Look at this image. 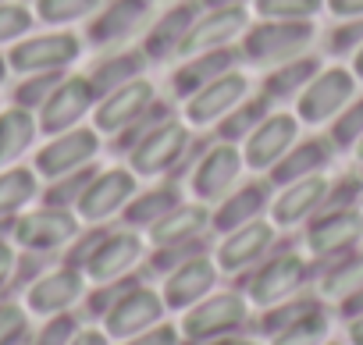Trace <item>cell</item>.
<instances>
[{
    "label": "cell",
    "instance_id": "1",
    "mask_svg": "<svg viewBox=\"0 0 363 345\" xmlns=\"http://www.w3.org/2000/svg\"><path fill=\"white\" fill-rule=\"evenodd\" d=\"M250 324V299L242 292H211L196 306L186 310L178 331L186 345H207L214 338L235 334Z\"/></svg>",
    "mask_w": 363,
    "mask_h": 345
},
{
    "label": "cell",
    "instance_id": "2",
    "mask_svg": "<svg viewBox=\"0 0 363 345\" xmlns=\"http://www.w3.org/2000/svg\"><path fill=\"white\" fill-rule=\"evenodd\" d=\"M306 281H310V264H306V256L285 249V253L264 256V260L257 264V271H253V274L246 278V285H242V295H246L253 306L267 310V306H278V302H285V299H296Z\"/></svg>",
    "mask_w": 363,
    "mask_h": 345
},
{
    "label": "cell",
    "instance_id": "3",
    "mask_svg": "<svg viewBox=\"0 0 363 345\" xmlns=\"http://www.w3.org/2000/svg\"><path fill=\"white\" fill-rule=\"evenodd\" d=\"M310 43H313V26L310 22L260 18L257 26H250L242 33L239 54L250 64H281V61H292V57L306 54Z\"/></svg>",
    "mask_w": 363,
    "mask_h": 345
},
{
    "label": "cell",
    "instance_id": "4",
    "mask_svg": "<svg viewBox=\"0 0 363 345\" xmlns=\"http://www.w3.org/2000/svg\"><path fill=\"white\" fill-rule=\"evenodd\" d=\"M189 139H193V128L186 121L167 118L128 149V167L135 171V179L139 175L143 179L164 175V171H171L182 157L189 153Z\"/></svg>",
    "mask_w": 363,
    "mask_h": 345
},
{
    "label": "cell",
    "instance_id": "5",
    "mask_svg": "<svg viewBox=\"0 0 363 345\" xmlns=\"http://www.w3.org/2000/svg\"><path fill=\"white\" fill-rule=\"evenodd\" d=\"M356 96V75L352 68H320L310 86L296 96V118L306 125H324L331 121L349 100Z\"/></svg>",
    "mask_w": 363,
    "mask_h": 345
},
{
    "label": "cell",
    "instance_id": "6",
    "mask_svg": "<svg viewBox=\"0 0 363 345\" xmlns=\"http://www.w3.org/2000/svg\"><path fill=\"white\" fill-rule=\"evenodd\" d=\"M363 242V210L345 207V210H320V217L306 228V253L313 260H338Z\"/></svg>",
    "mask_w": 363,
    "mask_h": 345
},
{
    "label": "cell",
    "instance_id": "7",
    "mask_svg": "<svg viewBox=\"0 0 363 345\" xmlns=\"http://www.w3.org/2000/svg\"><path fill=\"white\" fill-rule=\"evenodd\" d=\"M100 153V132L96 128H68V132H57L40 153H36V171L54 182V179H65L79 167H89Z\"/></svg>",
    "mask_w": 363,
    "mask_h": 345
},
{
    "label": "cell",
    "instance_id": "8",
    "mask_svg": "<svg viewBox=\"0 0 363 345\" xmlns=\"http://www.w3.org/2000/svg\"><path fill=\"white\" fill-rule=\"evenodd\" d=\"M132 196H135V171L132 167H107V171H96L93 175V182L86 186V193L75 203V214L89 225H100V221L121 214Z\"/></svg>",
    "mask_w": 363,
    "mask_h": 345
},
{
    "label": "cell",
    "instance_id": "9",
    "mask_svg": "<svg viewBox=\"0 0 363 345\" xmlns=\"http://www.w3.org/2000/svg\"><path fill=\"white\" fill-rule=\"evenodd\" d=\"M242 167H246L242 149H239L235 142H221V139H218V142L196 160L193 175H189L196 200H200V203H218L221 196H228V193L235 189L239 175H242Z\"/></svg>",
    "mask_w": 363,
    "mask_h": 345
},
{
    "label": "cell",
    "instance_id": "10",
    "mask_svg": "<svg viewBox=\"0 0 363 345\" xmlns=\"http://www.w3.org/2000/svg\"><path fill=\"white\" fill-rule=\"evenodd\" d=\"M164 295L157 292V288H150V285H135V288H128L100 320H104V331L111 334V338H118V341H125V338H132V334H139V331H150L153 324H160L164 320Z\"/></svg>",
    "mask_w": 363,
    "mask_h": 345
},
{
    "label": "cell",
    "instance_id": "11",
    "mask_svg": "<svg viewBox=\"0 0 363 345\" xmlns=\"http://www.w3.org/2000/svg\"><path fill=\"white\" fill-rule=\"evenodd\" d=\"M96 89L89 86L86 75H65L57 82V89L47 96V103L40 107V128L47 135H57V132H68V128H79V121L96 107Z\"/></svg>",
    "mask_w": 363,
    "mask_h": 345
},
{
    "label": "cell",
    "instance_id": "12",
    "mask_svg": "<svg viewBox=\"0 0 363 345\" xmlns=\"http://www.w3.org/2000/svg\"><path fill=\"white\" fill-rule=\"evenodd\" d=\"M299 139V118L296 114H285V111H271L242 142V160L246 167L253 171H271L285 153L289 146H296Z\"/></svg>",
    "mask_w": 363,
    "mask_h": 345
},
{
    "label": "cell",
    "instance_id": "13",
    "mask_svg": "<svg viewBox=\"0 0 363 345\" xmlns=\"http://www.w3.org/2000/svg\"><path fill=\"white\" fill-rule=\"evenodd\" d=\"M274 242H278V228L271 221H264V217L250 221V225H242V228H235V232H228L221 239V246L214 253V264H218L221 274L250 271L274 249Z\"/></svg>",
    "mask_w": 363,
    "mask_h": 345
},
{
    "label": "cell",
    "instance_id": "14",
    "mask_svg": "<svg viewBox=\"0 0 363 345\" xmlns=\"http://www.w3.org/2000/svg\"><path fill=\"white\" fill-rule=\"evenodd\" d=\"M250 96V79L235 68L221 79H214L207 89L193 93L186 100V125L189 128H207V125H218L228 111H235L242 100Z\"/></svg>",
    "mask_w": 363,
    "mask_h": 345
},
{
    "label": "cell",
    "instance_id": "15",
    "mask_svg": "<svg viewBox=\"0 0 363 345\" xmlns=\"http://www.w3.org/2000/svg\"><path fill=\"white\" fill-rule=\"evenodd\" d=\"M203 15V4L200 0H182V4L167 8L153 26L150 33L143 36V54L150 61H171V57H182V47H186L196 18Z\"/></svg>",
    "mask_w": 363,
    "mask_h": 345
},
{
    "label": "cell",
    "instance_id": "16",
    "mask_svg": "<svg viewBox=\"0 0 363 345\" xmlns=\"http://www.w3.org/2000/svg\"><path fill=\"white\" fill-rule=\"evenodd\" d=\"M218 274L221 271H218V264H214L211 253L189 256L182 267H174L171 274H164V288H160L164 306L167 310H189V306H196L200 299H207L214 292Z\"/></svg>",
    "mask_w": 363,
    "mask_h": 345
},
{
    "label": "cell",
    "instance_id": "17",
    "mask_svg": "<svg viewBox=\"0 0 363 345\" xmlns=\"http://www.w3.org/2000/svg\"><path fill=\"white\" fill-rule=\"evenodd\" d=\"M153 103H157L153 82L135 79V82H128V86H121V89H114V93H107V96L96 100V118H93V125H96V132H104V135L114 139V135H121L135 118H143Z\"/></svg>",
    "mask_w": 363,
    "mask_h": 345
},
{
    "label": "cell",
    "instance_id": "18",
    "mask_svg": "<svg viewBox=\"0 0 363 345\" xmlns=\"http://www.w3.org/2000/svg\"><path fill=\"white\" fill-rule=\"evenodd\" d=\"M72 239H79V214L65 210V207H40L26 217H18L15 225V242L36 253L47 249H61Z\"/></svg>",
    "mask_w": 363,
    "mask_h": 345
},
{
    "label": "cell",
    "instance_id": "19",
    "mask_svg": "<svg viewBox=\"0 0 363 345\" xmlns=\"http://www.w3.org/2000/svg\"><path fill=\"white\" fill-rule=\"evenodd\" d=\"M143 253H146V246H143V239H139L132 228H125V232H107L104 242L96 246V253L86 260L82 274H86L89 281H96V285L128 278V274L139 267Z\"/></svg>",
    "mask_w": 363,
    "mask_h": 345
},
{
    "label": "cell",
    "instance_id": "20",
    "mask_svg": "<svg viewBox=\"0 0 363 345\" xmlns=\"http://www.w3.org/2000/svg\"><path fill=\"white\" fill-rule=\"evenodd\" d=\"M79 40L72 33H47V36H33L22 40L11 50V68L22 75H40V72H65L75 57H79Z\"/></svg>",
    "mask_w": 363,
    "mask_h": 345
},
{
    "label": "cell",
    "instance_id": "21",
    "mask_svg": "<svg viewBox=\"0 0 363 345\" xmlns=\"http://www.w3.org/2000/svg\"><path fill=\"white\" fill-rule=\"evenodd\" d=\"M86 281H89V278H86L79 267L65 264V267H57V271L43 274L40 281H33V288H29L26 302H29V310H33V313H40V317L68 313V310L86 295Z\"/></svg>",
    "mask_w": 363,
    "mask_h": 345
},
{
    "label": "cell",
    "instance_id": "22",
    "mask_svg": "<svg viewBox=\"0 0 363 345\" xmlns=\"http://www.w3.org/2000/svg\"><path fill=\"white\" fill-rule=\"evenodd\" d=\"M250 29V15L246 8H218V11H207L196 18L186 47H182V57H193V54H203V50H221V47H232L235 40H242V33Z\"/></svg>",
    "mask_w": 363,
    "mask_h": 345
},
{
    "label": "cell",
    "instance_id": "23",
    "mask_svg": "<svg viewBox=\"0 0 363 345\" xmlns=\"http://www.w3.org/2000/svg\"><path fill=\"white\" fill-rule=\"evenodd\" d=\"M150 8H153L150 0H107V4H100V11L89 22V40L96 47L125 43L128 36H135L146 26Z\"/></svg>",
    "mask_w": 363,
    "mask_h": 345
},
{
    "label": "cell",
    "instance_id": "24",
    "mask_svg": "<svg viewBox=\"0 0 363 345\" xmlns=\"http://www.w3.org/2000/svg\"><path fill=\"white\" fill-rule=\"evenodd\" d=\"M239 50L235 47H221V50H203V54H193V57H186L178 68H174V75H171V89H174V96L178 100H189L193 93H200V89H207L214 79H221V75H228V72H235L239 68Z\"/></svg>",
    "mask_w": 363,
    "mask_h": 345
},
{
    "label": "cell",
    "instance_id": "25",
    "mask_svg": "<svg viewBox=\"0 0 363 345\" xmlns=\"http://www.w3.org/2000/svg\"><path fill=\"white\" fill-rule=\"evenodd\" d=\"M264 210H271V189L267 182H242L235 186L228 196L218 200V207L211 210V228L228 235L250 221H260Z\"/></svg>",
    "mask_w": 363,
    "mask_h": 345
},
{
    "label": "cell",
    "instance_id": "26",
    "mask_svg": "<svg viewBox=\"0 0 363 345\" xmlns=\"http://www.w3.org/2000/svg\"><path fill=\"white\" fill-rule=\"evenodd\" d=\"M328 179L313 175V179H299L292 186H281L278 200H271V221L274 228H296L306 217H313L317 210H324L328 200Z\"/></svg>",
    "mask_w": 363,
    "mask_h": 345
},
{
    "label": "cell",
    "instance_id": "27",
    "mask_svg": "<svg viewBox=\"0 0 363 345\" xmlns=\"http://www.w3.org/2000/svg\"><path fill=\"white\" fill-rule=\"evenodd\" d=\"M335 157V142L328 135H310V139H296V146H289V153L271 167V186H292L299 179H313L331 164Z\"/></svg>",
    "mask_w": 363,
    "mask_h": 345
},
{
    "label": "cell",
    "instance_id": "28",
    "mask_svg": "<svg viewBox=\"0 0 363 345\" xmlns=\"http://www.w3.org/2000/svg\"><path fill=\"white\" fill-rule=\"evenodd\" d=\"M207 232H211V207L207 203H178L171 214H164L150 228V242H153V249L189 246V242H200Z\"/></svg>",
    "mask_w": 363,
    "mask_h": 345
},
{
    "label": "cell",
    "instance_id": "29",
    "mask_svg": "<svg viewBox=\"0 0 363 345\" xmlns=\"http://www.w3.org/2000/svg\"><path fill=\"white\" fill-rule=\"evenodd\" d=\"M146 64H150V57H146L143 50H121V54H114V57H104L86 79H89V86L96 89V96H107V93H114V89H121V86L143 79Z\"/></svg>",
    "mask_w": 363,
    "mask_h": 345
},
{
    "label": "cell",
    "instance_id": "30",
    "mask_svg": "<svg viewBox=\"0 0 363 345\" xmlns=\"http://www.w3.org/2000/svg\"><path fill=\"white\" fill-rule=\"evenodd\" d=\"M320 72V61L317 57H310V54H299V57H292V61H281V64H274L271 72H267V79H264V96H271V100H296L306 86H310V79Z\"/></svg>",
    "mask_w": 363,
    "mask_h": 345
},
{
    "label": "cell",
    "instance_id": "31",
    "mask_svg": "<svg viewBox=\"0 0 363 345\" xmlns=\"http://www.w3.org/2000/svg\"><path fill=\"white\" fill-rule=\"evenodd\" d=\"M182 203V196H178V189L167 182V186H153V189H146V193H135L132 200H128V207L121 210V221L132 228V232H139V228H153L164 214H171L174 207Z\"/></svg>",
    "mask_w": 363,
    "mask_h": 345
},
{
    "label": "cell",
    "instance_id": "32",
    "mask_svg": "<svg viewBox=\"0 0 363 345\" xmlns=\"http://www.w3.org/2000/svg\"><path fill=\"white\" fill-rule=\"evenodd\" d=\"M359 288H363V249H352V253L331 260L328 271L320 274V295L324 299L342 302V299H349Z\"/></svg>",
    "mask_w": 363,
    "mask_h": 345
},
{
    "label": "cell",
    "instance_id": "33",
    "mask_svg": "<svg viewBox=\"0 0 363 345\" xmlns=\"http://www.w3.org/2000/svg\"><path fill=\"white\" fill-rule=\"evenodd\" d=\"M36 128L40 125H36L33 111H26V107H11V111L0 114V164L18 160L33 146Z\"/></svg>",
    "mask_w": 363,
    "mask_h": 345
},
{
    "label": "cell",
    "instance_id": "34",
    "mask_svg": "<svg viewBox=\"0 0 363 345\" xmlns=\"http://www.w3.org/2000/svg\"><path fill=\"white\" fill-rule=\"evenodd\" d=\"M271 96H264V93H257V96H246L235 111H228L221 121H218V139L221 142H246V135L271 114Z\"/></svg>",
    "mask_w": 363,
    "mask_h": 345
},
{
    "label": "cell",
    "instance_id": "35",
    "mask_svg": "<svg viewBox=\"0 0 363 345\" xmlns=\"http://www.w3.org/2000/svg\"><path fill=\"white\" fill-rule=\"evenodd\" d=\"M331 331V317L320 302H313L303 317H296L289 327L271 334V345H324Z\"/></svg>",
    "mask_w": 363,
    "mask_h": 345
},
{
    "label": "cell",
    "instance_id": "36",
    "mask_svg": "<svg viewBox=\"0 0 363 345\" xmlns=\"http://www.w3.org/2000/svg\"><path fill=\"white\" fill-rule=\"evenodd\" d=\"M36 196V171L29 167H11L0 175V217L18 214L29 200Z\"/></svg>",
    "mask_w": 363,
    "mask_h": 345
},
{
    "label": "cell",
    "instance_id": "37",
    "mask_svg": "<svg viewBox=\"0 0 363 345\" xmlns=\"http://www.w3.org/2000/svg\"><path fill=\"white\" fill-rule=\"evenodd\" d=\"M335 149H349V146H359L363 139V96H352L335 118H331V135Z\"/></svg>",
    "mask_w": 363,
    "mask_h": 345
},
{
    "label": "cell",
    "instance_id": "38",
    "mask_svg": "<svg viewBox=\"0 0 363 345\" xmlns=\"http://www.w3.org/2000/svg\"><path fill=\"white\" fill-rule=\"evenodd\" d=\"M100 4H104V0H40L36 15L47 26H68V22H79L86 15H96Z\"/></svg>",
    "mask_w": 363,
    "mask_h": 345
},
{
    "label": "cell",
    "instance_id": "39",
    "mask_svg": "<svg viewBox=\"0 0 363 345\" xmlns=\"http://www.w3.org/2000/svg\"><path fill=\"white\" fill-rule=\"evenodd\" d=\"M93 175H96V167L89 164V167H79V171H72V175H65V179H54L50 182V189H47V207H75L79 203V196L86 193V186L93 182Z\"/></svg>",
    "mask_w": 363,
    "mask_h": 345
},
{
    "label": "cell",
    "instance_id": "40",
    "mask_svg": "<svg viewBox=\"0 0 363 345\" xmlns=\"http://www.w3.org/2000/svg\"><path fill=\"white\" fill-rule=\"evenodd\" d=\"M260 18H281V22H310L324 0H253Z\"/></svg>",
    "mask_w": 363,
    "mask_h": 345
},
{
    "label": "cell",
    "instance_id": "41",
    "mask_svg": "<svg viewBox=\"0 0 363 345\" xmlns=\"http://www.w3.org/2000/svg\"><path fill=\"white\" fill-rule=\"evenodd\" d=\"M313 302H317V299H310V295H296V299H285V302H278V306H267V310L260 313L257 327L271 338V334H278L281 327H289L296 317H303Z\"/></svg>",
    "mask_w": 363,
    "mask_h": 345
},
{
    "label": "cell",
    "instance_id": "42",
    "mask_svg": "<svg viewBox=\"0 0 363 345\" xmlns=\"http://www.w3.org/2000/svg\"><path fill=\"white\" fill-rule=\"evenodd\" d=\"M167 118H171V107L157 100V103H153V107H150L143 118H135V121H132V125H128L121 135H114V153H128V149H132V146H135V142H139L146 132H153V128H157L160 121H167Z\"/></svg>",
    "mask_w": 363,
    "mask_h": 345
},
{
    "label": "cell",
    "instance_id": "43",
    "mask_svg": "<svg viewBox=\"0 0 363 345\" xmlns=\"http://www.w3.org/2000/svg\"><path fill=\"white\" fill-rule=\"evenodd\" d=\"M61 79H65L61 72H40V75H29V79L18 86V93H15L18 107H26V111L43 107V103H47V96L57 89V82H61Z\"/></svg>",
    "mask_w": 363,
    "mask_h": 345
},
{
    "label": "cell",
    "instance_id": "44",
    "mask_svg": "<svg viewBox=\"0 0 363 345\" xmlns=\"http://www.w3.org/2000/svg\"><path fill=\"white\" fill-rule=\"evenodd\" d=\"M359 200H363V175H342L328 186L324 210H345V207H356Z\"/></svg>",
    "mask_w": 363,
    "mask_h": 345
},
{
    "label": "cell",
    "instance_id": "45",
    "mask_svg": "<svg viewBox=\"0 0 363 345\" xmlns=\"http://www.w3.org/2000/svg\"><path fill=\"white\" fill-rule=\"evenodd\" d=\"M196 253H207V249H203V239H200V242H189V246H160V249L150 253V271L171 274L174 267H182V264H186L189 256H196Z\"/></svg>",
    "mask_w": 363,
    "mask_h": 345
},
{
    "label": "cell",
    "instance_id": "46",
    "mask_svg": "<svg viewBox=\"0 0 363 345\" xmlns=\"http://www.w3.org/2000/svg\"><path fill=\"white\" fill-rule=\"evenodd\" d=\"M359 47H363V15L359 18H342L328 36L331 54H356Z\"/></svg>",
    "mask_w": 363,
    "mask_h": 345
},
{
    "label": "cell",
    "instance_id": "47",
    "mask_svg": "<svg viewBox=\"0 0 363 345\" xmlns=\"http://www.w3.org/2000/svg\"><path fill=\"white\" fill-rule=\"evenodd\" d=\"M33 26V15L26 4H8V0H0V43H11L18 40L22 33H29Z\"/></svg>",
    "mask_w": 363,
    "mask_h": 345
},
{
    "label": "cell",
    "instance_id": "48",
    "mask_svg": "<svg viewBox=\"0 0 363 345\" xmlns=\"http://www.w3.org/2000/svg\"><path fill=\"white\" fill-rule=\"evenodd\" d=\"M75 334H79V320H75L72 313H54V317L43 324V331L36 334L33 345H72Z\"/></svg>",
    "mask_w": 363,
    "mask_h": 345
},
{
    "label": "cell",
    "instance_id": "49",
    "mask_svg": "<svg viewBox=\"0 0 363 345\" xmlns=\"http://www.w3.org/2000/svg\"><path fill=\"white\" fill-rule=\"evenodd\" d=\"M135 285H139V278H135V274L100 285V288L89 295V313H93V317H104V313H107V310H111V306H114V302H118V299H121L128 288H135Z\"/></svg>",
    "mask_w": 363,
    "mask_h": 345
},
{
    "label": "cell",
    "instance_id": "50",
    "mask_svg": "<svg viewBox=\"0 0 363 345\" xmlns=\"http://www.w3.org/2000/svg\"><path fill=\"white\" fill-rule=\"evenodd\" d=\"M26 331H29V317L22 306H11V302L0 306V345H18Z\"/></svg>",
    "mask_w": 363,
    "mask_h": 345
},
{
    "label": "cell",
    "instance_id": "51",
    "mask_svg": "<svg viewBox=\"0 0 363 345\" xmlns=\"http://www.w3.org/2000/svg\"><path fill=\"white\" fill-rule=\"evenodd\" d=\"M118 345H182V331L174 324H164L160 320L150 331H139V334H132V338H125Z\"/></svg>",
    "mask_w": 363,
    "mask_h": 345
},
{
    "label": "cell",
    "instance_id": "52",
    "mask_svg": "<svg viewBox=\"0 0 363 345\" xmlns=\"http://www.w3.org/2000/svg\"><path fill=\"white\" fill-rule=\"evenodd\" d=\"M104 235H107V228H89L86 235L79 232V242L72 246V253H68V264L82 271V267H86V260H89V256L96 253V246L104 242Z\"/></svg>",
    "mask_w": 363,
    "mask_h": 345
},
{
    "label": "cell",
    "instance_id": "53",
    "mask_svg": "<svg viewBox=\"0 0 363 345\" xmlns=\"http://www.w3.org/2000/svg\"><path fill=\"white\" fill-rule=\"evenodd\" d=\"M324 8L338 18H359L363 15V0H324Z\"/></svg>",
    "mask_w": 363,
    "mask_h": 345
},
{
    "label": "cell",
    "instance_id": "54",
    "mask_svg": "<svg viewBox=\"0 0 363 345\" xmlns=\"http://www.w3.org/2000/svg\"><path fill=\"white\" fill-rule=\"evenodd\" d=\"M338 317H342L345 324H349V320H356V317H363V288L338 302Z\"/></svg>",
    "mask_w": 363,
    "mask_h": 345
},
{
    "label": "cell",
    "instance_id": "55",
    "mask_svg": "<svg viewBox=\"0 0 363 345\" xmlns=\"http://www.w3.org/2000/svg\"><path fill=\"white\" fill-rule=\"evenodd\" d=\"M72 345H111V334L104 327H79V334L72 338Z\"/></svg>",
    "mask_w": 363,
    "mask_h": 345
},
{
    "label": "cell",
    "instance_id": "56",
    "mask_svg": "<svg viewBox=\"0 0 363 345\" xmlns=\"http://www.w3.org/2000/svg\"><path fill=\"white\" fill-rule=\"evenodd\" d=\"M11 271H15V249L8 242H0V288H4V281L11 278Z\"/></svg>",
    "mask_w": 363,
    "mask_h": 345
},
{
    "label": "cell",
    "instance_id": "57",
    "mask_svg": "<svg viewBox=\"0 0 363 345\" xmlns=\"http://www.w3.org/2000/svg\"><path fill=\"white\" fill-rule=\"evenodd\" d=\"M207 345H260L257 338H246V334H225V338H214V341H207Z\"/></svg>",
    "mask_w": 363,
    "mask_h": 345
},
{
    "label": "cell",
    "instance_id": "58",
    "mask_svg": "<svg viewBox=\"0 0 363 345\" xmlns=\"http://www.w3.org/2000/svg\"><path fill=\"white\" fill-rule=\"evenodd\" d=\"M207 11H218V8H246V0H200Z\"/></svg>",
    "mask_w": 363,
    "mask_h": 345
},
{
    "label": "cell",
    "instance_id": "59",
    "mask_svg": "<svg viewBox=\"0 0 363 345\" xmlns=\"http://www.w3.org/2000/svg\"><path fill=\"white\" fill-rule=\"evenodd\" d=\"M349 341H352V345H363V317L349 320Z\"/></svg>",
    "mask_w": 363,
    "mask_h": 345
},
{
    "label": "cell",
    "instance_id": "60",
    "mask_svg": "<svg viewBox=\"0 0 363 345\" xmlns=\"http://www.w3.org/2000/svg\"><path fill=\"white\" fill-rule=\"evenodd\" d=\"M352 75H356V82H363V47L352 54Z\"/></svg>",
    "mask_w": 363,
    "mask_h": 345
},
{
    "label": "cell",
    "instance_id": "61",
    "mask_svg": "<svg viewBox=\"0 0 363 345\" xmlns=\"http://www.w3.org/2000/svg\"><path fill=\"white\" fill-rule=\"evenodd\" d=\"M4 75H8V61L0 57V82H4Z\"/></svg>",
    "mask_w": 363,
    "mask_h": 345
},
{
    "label": "cell",
    "instance_id": "62",
    "mask_svg": "<svg viewBox=\"0 0 363 345\" xmlns=\"http://www.w3.org/2000/svg\"><path fill=\"white\" fill-rule=\"evenodd\" d=\"M356 153H359V160H363V139H359V146H356Z\"/></svg>",
    "mask_w": 363,
    "mask_h": 345
},
{
    "label": "cell",
    "instance_id": "63",
    "mask_svg": "<svg viewBox=\"0 0 363 345\" xmlns=\"http://www.w3.org/2000/svg\"><path fill=\"white\" fill-rule=\"evenodd\" d=\"M324 345H342V341H324Z\"/></svg>",
    "mask_w": 363,
    "mask_h": 345
}]
</instances>
